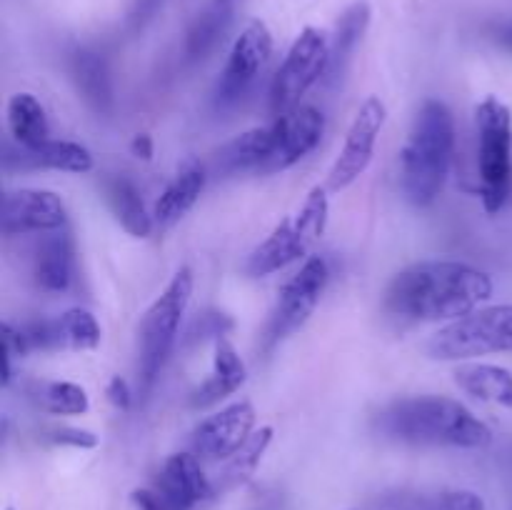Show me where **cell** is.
Here are the masks:
<instances>
[{
	"label": "cell",
	"mask_w": 512,
	"mask_h": 510,
	"mask_svg": "<svg viewBox=\"0 0 512 510\" xmlns=\"http://www.w3.org/2000/svg\"><path fill=\"white\" fill-rule=\"evenodd\" d=\"M493 295L488 273L460 260H423L390 280L385 310L413 323H453Z\"/></svg>",
	"instance_id": "obj_1"
},
{
	"label": "cell",
	"mask_w": 512,
	"mask_h": 510,
	"mask_svg": "<svg viewBox=\"0 0 512 510\" xmlns=\"http://www.w3.org/2000/svg\"><path fill=\"white\" fill-rule=\"evenodd\" d=\"M385 438L410 445L480 450L493 443V430L460 400L445 395H415L385 405L373 418Z\"/></svg>",
	"instance_id": "obj_2"
},
{
	"label": "cell",
	"mask_w": 512,
	"mask_h": 510,
	"mask_svg": "<svg viewBox=\"0 0 512 510\" xmlns=\"http://www.w3.org/2000/svg\"><path fill=\"white\" fill-rule=\"evenodd\" d=\"M455 153V118L440 100H425L415 115L408 143L400 153L403 193L418 208H428L443 193Z\"/></svg>",
	"instance_id": "obj_3"
},
{
	"label": "cell",
	"mask_w": 512,
	"mask_h": 510,
	"mask_svg": "<svg viewBox=\"0 0 512 510\" xmlns=\"http://www.w3.org/2000/svg\"><path fill=\"white\" fill-rule=\"evenodd\" d=\"M193 295V270L188 265L173 275L168 288L158 295L153 305L145 310L138 330V378L140 393L148 395L173 350L178 338L180 320L188 310Z\"/></svg>",
	"instance_id": "obj_4"
},
{
	"label": "cell",
	"mask_w": 512,
	"mask_h": 510,
	"mask_svg": "<svg viewBox=\"0 0 512 510\" xmlns=\"http://www.w3.org/2000/svg\"><path fill=\"white\" fill-rule=\"evenodd\" d=\"M328 213V188L315 185L308 198H305L300 213L295 218L280 220L273 233L263 243L255 245L253 253L245 260V273L250 278H265V275L278 273V270L288 268L295 260L305 258L310 245L325 233Z\"/></svg>",
	"instance_id": "obj_5"
},
{
	"label": "cell",
	"mask_w": 512,
	"mask_h": 510,
	"mask_svg": "<svg viewBox=\"0 0 512 510\" xmlns=\"http://www.w3.org/2000/svg\"><path fill=\"white\" fill-rule=\"evenodd\" d=\"M478 123L480 198L490 215L508 205L512 193V113L495 95L475 110Z\"/></svg>",
	"instance_id": "obj_6"
},
{
	"label": "cell",
	"mask_w": 512,
	"mask_h": 510,
	"mask_svg": "<svg viewBox=\"0 0 512 510\" xmlns=\"http://www.w3.org/2000/svg\"><path fill=\"white\" fill-rule=\"evenodd\" d=\"M490 353H512V303L478 308L445 323L428 343L433 360H473Z\"/></svg>",
	"instance_id": "obj_7"
},
{
	"label": "cell",
	"mask_w": 512,
	"mask_h": 510,
	"mask_svg": "<svg viewBox=\"0 0 512 510\" xmlns=\"http://www.w3.org/2000/svg\"><path fill=\"white\" fill-rule=\"evenodd\" d=\"M330 63V40L323 30L305 28L290 45L283 65L275 73L270 85V110L273 115L290 113L293 108L303 105V95L325 78Z\"/></svg>",
	"instance_id": "obj_8"
},
{
	"label": "cell",
	"mask_w": 512,
	"mask_h": 510,
	"mask_svg": "<svg viewBox=\"0 0 512 510\" xmlns=\"http://www.w3.org/2000/svg\"><path fill=\"white\" fill-rule=\"evenodd\" d=\"M270 55H273V35L268 25L263 20H250L243 33L235 38L223 73L215 83V108H235L253 90Z\"/></svg>",
	"instance_id": "obj_9"
},
{
	"label": "cell",
	"mask_w": 512,
	"mask_h": 510,
	"mask_svg": "<svg viewBox=\"0 0 512 510\" xmlns=\"http://www.w3.org/2000/svg\"><path fill=\"white\" fill-rule=\"evenodd\" d=\"M328 278V263L320 255H313L283 285V290L278 295V303L273 308V315H270L268 333H265V345L268 348L283 343L288 335H293L295 330H300L308 323V318L318 308L320 298H323Z\"/></svg>",
	"instance_id": "obj_10"
},
{
	"label": "cell",
	"mask_w": 512,
	"mask_h": 510,
	"mask_svg": "<svg viewBox=\"0 0 512 510\" xmlns=\"http://www.w3.org/2000/svg\"><path fill=\"white\" fill-rule=\"evenodd\" d=\"M385 120H388V110L385 103L375 95H370L355 113L353 123H350L345 143L340 148L338 158H335L333 168L328 173V190L330 193H340V190L350 188L360 175L368 170L373 163L375 143L383 130Z\"/></svg>",
	"instance_id": "obj_11"
},
{
	"label": "cell",
	"mask_w": 512,
	"mask_h": 510,
	"mask_svg": "<svg viewBox=\"0 0 512 510\" xmlns=\"http://www.w3.org/2000/svg\"><path fill=\"white\" fill-rule=\"evenodd\" d=\"M255 410L253 405L240 403L225 405L218 413L208 415L198 428L193 430L190 448L200 460H228L248 443L255 433Z\"/></svg>",
	"instance_id": "obj_12"
},
{
	"label": "cell",
	"mask_w": 512,
	"mask_h": 510,
	"mask_svg": "<svg viewBox=\"0 0 512 510\" xmlns=\"http://www.w3.org/2000/svg\"><path fill=\"white\" fill-rule=\"evenodd\" d=\"M65 203L53 190L20 188L10 190L3 198L0 210V230L3 235L50 233L65 228Z\"/></svg>",
	"instance_id": "obj_13"
},
{
	"label": "cell",
	"mask_w": 512,
	"mask_h": 510,
	"mask_svg": "<svg viewBox=\"0 0 512 510\" xmlns=\"http://www.w3.org/2000/svg\"><path fill=\"white\" fill-rule=\"evenodd\" d=\"M273 133L275 148L268 165L263 168L265 175L293 168L305 155L313 153L325 133V118L313 105H298L290 113L278 115L273 120Z\"/></svg>",
	"instance_id": "obj_14"
},
{
	"label": "cell",
	"mask_w": 512,
	"mask_h": 510,
	"mask_svg": "<svg viewBox=\"0 0 512 510\" xmlns=\"http://www.w3.org/2000/svg\"><path fill=\"white\" fill-rule=\"evenodd\" d=\"M200 463L203 460L193 453H175L165 460L155 483L165 510H193L215 493V485Z\"/></svg>",
	"instance_id": "obj_15"
},
{
	"label": "cell",
	"mask_w": 512,
	"mask_h": 510,
	"mask_svg": "<svg viewBox=\"0 0 512 510\" xmlns=\"http://www.w3.org/2000/svg\"><path fill=\"white\" fill-rule=\"evenodd\" d=\"M73 255V238L63 228L50 230L33 255V278L38 288L48 293H65L73 283Z\"/></svg>",
	"instance_id": "obj_16"
},
{
	"label": "cell",
	"mask_w": 512,
	"mask_h": 510,
	"mask_svg": "<svg viewBox=\"0 0 512 510\" xmlns=\"http://www.w3.org/2000/svg\"><path fill=\"white\" fill-rule=\"evenodd\" d=\"M243 0H208L188 28L185 38V55L188 60H203L223 43L233 25L235 13Z\"/></svg>",
	"instance_id": "obj_17"
},
{
	"label": "cell",
	"mask_w": 512,
	"mask_h": 510,
	"mask_svg": "<svg viewBox=\"0 0 512 510\" xmlns=\"http://www.w3.org/2000/svg\"><path fill=\"white\" fill-rule=\"evenodd\" d=\"M245 378H248V370H245V363L238 355V350H235L228 340H218V343H215L213 370H210L208 378L193 390L190 403H193L195 408H208V405L220 403V400H225L228 395H233L235 390H240Z\"/></svg>",
	"instance_id": "obj_18"
},
{
	"label": "cell",
	"mask_w": 512,
	"mask_h": 510,
	"mask_svg": "<svg viewBox=\"0 0 512 510\" xmlns=\"http://www.w3.org/2000/svg\"><path fill=\"white\" fill-rule=\"evenodd\" d=\"M70 73H73L75 88L80 98L90 105L98 115H110L115 108L113 78L105 58L95 50L80 48L70 58Z\"/></svg>",
	"instance_id": "obj_19"
},
{
	"label": "cell",
	"mask_w": 512,
	"mask_h": 510,
	"mask_svg": "<svg viewBox=\"0 0 512 510\" xmlns=\"http://www.w3.org/2000/svg\"><path fill=\"white\" fill-rule=\"evenodd\" d=\"M205 183H208V175L200 163H188L180 168V173L175 175L168 183V188L163 190V195L158 198L153 208V220L158 228H170V225L178 223L183 215H188V210L198 203V198L203 195Z\"/></svg>",
	"instance_id": "obj_20"
},
{
	"label": "cell",
	"mask_w": 512,
	"mask_h": 510,
	"mask_svg": "<svg viewBox=\"0 0 512 510\" xmlns=\"http://www.w3.org/2000/svg\"><path fill=\"white\" fill-rule=\"evenodd\" d=\"M273 148H275L273 125L253 128L248 130V133L233 138L230 143H225L223 148L218 150V155H215V168L225 175L245 173V170L263 173L270 155H273Z\"/></svg>",
	"instance_id": "obj_21"
},
{
	"label": "cell",
	"mask_w": 512,
	"mask_h": 510,
	"mask_svg": "<svg viewBox=\"0 0 512 510\" xmlns=\"http://www.w3.org/2000/svg\"><path fill=\"white\" fill-rule=\"evenodd\" d=\"M103 190L113 215L133 238H148L153 233L155 220L145 210V203L133 180L125 178V175H108L103 180Z\"/></svg>",
	"instance_id": "obj_22"
},
{
	"label": "cell",
	"mask_w": 512,
	"mask_h": 510,
	"mask_svg": "<svg viewBox=\"0 0 512 510\" xmlns=\"http://www.w3.org/2000/svg\"><path fill=\"white\" fill-rule=\"evenodd\" d=\"M18 163L23 168L63 170V173H90L93 170V155L85 145L73 140H45L38 148H20Z\"/></svg>",
	"instance_id": "obj_23"
},
{
	"label": "cell",
	"mask_w": 512,
	"mask_h": 510,
	"mask_svg": "<svg viewBox=\"0 0 512 510\" xmlns=\"http://www.w3.org/2000/svg\"><path fill=\"white\" fill-rule=\"evenodd\" d=\"M455 383L463 393L483 403L512 408V373L508 368L490 363H468L455 370Z\"/></svg>",
	"instance_id": "obj_24"
},
{
	"label": "cell",
	"mask_w": 512,
	"mask_h": 510,
	"mask_svg": "<svg viewBox=\"0 0 512 510\" xmlns=\"http://www.w3.org/2000/svg\"><path fill=\"white\" fill-rule=\"evenodd\" d=\"M370 23V5L365 0H358V3L350 5L338 20V28H335L333 40H330V63L325 78L338 80L343 78V73L348 70L350 60H353L355 48L363 40L365 30H368Z\"/></svg>",
	"instance_id": "obj_25"
},
{
	"label": "cell",
	"mask_w": 512,
	"mask_h": 510,
	"mask_svg": "<svg viewBox=\"0 0 512 510\" xmlns=\"http://www.w3.org/2000/svg\"><path fill=\"white\" fill-rule=\"evenodd\" d=\"M8 130L20 148H38L50 140L48 115L35 95L15 93L8 100Z\"/></svg>",
	"instance_id": "obj_26"
},
{
	"label": "cell",
	"mask_w": 512,
	"mask_h": 510,
	"mask_svg": "<svg viewBox=\"0 0 512 510\" xmlns=\"http://www.w3.org/2000/svg\"><path fill=\"white\" fill-rule=\"evenodd\" d=\"M383 510H488L473 490H438V493H398L385 498Z\"/></svg>",
	"instance_id": "obj_27"
},
{
	"label": "cell",
	"mask_w": 512,
	"mask_h": 510,
	"mask_svg": "<svg viewBox=\"0 0 512 510\" xmlns=\"http://www.w3.org/2000/svg\"><path fill=\"white\" fill-rule=\"evenodd\" d=\"M55 335L63 350H95L100 345L98 320L83 308H70L55 318Z\"/></svg>",
	"instance_id": "obj_28"
},
{
	"label": "cell",
	"mask_w": 512,
	"mask_h": 510,
	"mask_svg": "<svg viewBox=\"0 0 512 510\" xmlns=\"http://www.w3.org/2000/svg\"><path fill=\"white\" fill-rule=\"evenodd\" d=\"M38 403L45 413L53 415H85L90 408V398L85 388L68 383V380L40 383Z\"/></svg>",
	"instance_id": "obj_29"
},
{
	"label": "cell",
	"mask_w": 512,
	"mask_h": 510,
	"mask_svg": "<svg viewBox=\"0 0 512 510\" xmlns=\"http://www.w3.org/2000/svg\"><path fill=\"white\" fill-rule=\"evenodd\" d=\"M270 440H273V428H270V425L255 430V433L248 438V443H245L233 458H228V465H225L223 470V483L225 485L243 483V480L258 468L260 458H263V453L268 450Z\"/></svg>",
	"instance_id": "obj_30"
},
{
	"label": "cell",
	"mask_w": 512,
	"mask_h": 510,
	"mask_svg": "<svg viewBox=\"0 0 512 510\" xmlns=\"http://www.w3.org/2000/svg\"><path fill=\"white\" fill-rule=\"evenodd\" d=\"M48 440L55 445H70V448L90 450L98 445V435L83 428H53L48 430Z\"/></svg>",
	"instance_id": "obj_31"
},
{
	"label": "cell",
	"mask_w": 512,
	"mask_h": 510,
	"mask_svg": "<svg viewBox=\"0 0 512 510\" xmlns=\"http://www.w3.org/2000/svg\"><path fill=\"white\" fill-rule=\"evenodd\" d=\"M160 5H163V0H133V8H130V23H133V28H143L158 13Z\"/></svg>",
	"instance_id": "obj_32"
},
{
	"label": "cell",
	"mask_w": 512,
	"mask_h": 510,
	"mask_svg": "<svg viewBox=\"0 0 512 510\" xmlns=\"http://www.w3.org/2000/svg\"><path fill=\"white\" fill-rule=\"evenodd\" d=\"M105 395H108L110 405H115L118 410H128L130 408V388L120 375L110 378L108 388H105Z\"/></svg>",
	"instance_id": "obj_33"
},
{
	"label": "cell",
	"mask_w": 512,
	"mask_h": 510,
	"mask_svg": "<svg viewBox=\"0 0 512 510\" xmlns=\"http://www.w3.org/2000/svg\"><path fill=\"white\" fill-rule=\"evenodd\" d=\"M130 498H133L135 508L138 510H165L163 500H160L158 490L155 488H138V490H133V495H130Z\"/></svg>",
	"instance_id": "obj_34"
},
{
	"label": "cell",
	"mask_w": 512,
	"mask_h": 510,
	"mask_svg": "<svg viewBox=\"0 0 512 510\" xmlns=\"http://www.w3.org/2000/svg\"><path fill=\"white\" fill-rule=\"evenodd\" d=\"M130 153L140 160H150L153 158V138L148 133H138L130 143Z\"/></svg>",
	"instance_id": "obj_35"
},
{
	"label": "cell",
	"mask_w": 512,
	"mask_h": 510,
	"mask_svg": "<svg viewBox=\"0 0 512 510\" xmlns=\"http://www.w3.org/2000/svg\"><path fill=\"white\" fill-rule=\"evenodd\" d=\"M490 33H493L495 43H500L505 50H510L512 53V23L493 25V28H490Z\"/></svg>",
	"instance_id": "obj_36"
},
{
	"label": "cell",
	"mask_w": 512,
	"mask_h": 510,
	"mask_svg": "<svg viewBox=\"0 0 512 510\" xmlns=\"http://www.w3.org/2000/svg\"><path fill=\"white\" fill-rule=\"evenodd\" d=\"M5 510H15V508H5Z\"/></svg>",
	"instance_id": "obj_37"
}]
</instances>
